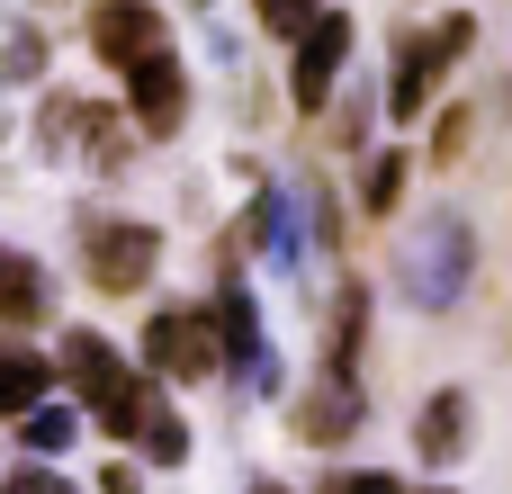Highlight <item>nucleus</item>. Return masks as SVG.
<instances>
[{"mask_svg": "<svg viewBox=\"0 0 512 494\" xmlns=\"http://www.w3.org/2000/svg\"><path fill=\"white\" fill-rule=\"evenodd\" d=\"M396 279H405V297H414L423 315H450V306L468 297V279H477V225H468L459 207L414 216V225L396 234Z\"/></svg>", "mask_w": 512, "mask_h": 494, "instance_id": "nucleus-1", "label": "nucleus"}, {"mask_svg": "<svg viewBox=\"0 0 512 494\" xmlns=\"http://www.w3.org/2000/svg\"><path fill=\"white\" fill-rule=\"evenodd\" d=\"M351 45H360L351 9H315V18L288 36V99H297L306 117L333 108V90H342V72H351Z\"/></svg>", "mask_w": 512, "mask_h": 494, "instance_id": "nucleus-2", "label": "nucleus"}, {"mask_svg": "<svg viewBox=\"0 0 512 494\" xmlns=\"http://www.w3.org/2000/svg\"><path fill=\"white\" fill-rule=\"evenodd\" d=\"M468 45H477V18H441L432 36H405L396 45V72H387V117H423Z\"/></svg>", "mask_w": 512, "mask_h": 494, "instance_id": "nucleus-3", "label": "nucleus"}, {"mask_svg": "<svg viewBox=\"0 0 512 494\" xmlns=\"http://www.w3.org/2000/svg\"><path fill=\"white\" fill-rule=\"evenodd\" d=\"M81 270H90V288L135 297V288L162 270V234L135 225V216H81Z\"/></svg>", "mask_w": 512, "mask_h": 494, "instance_id": "nucleus-4", "label": "nucleus"}, {"mask_svg": "<svg viewBox=\"0 0 512 494\" xmlns=\"http://www.w3.org/2000/svg\"><path fill=\"white\" fill-rule=\"evenodd\" d=\"M144 369H162V378H180V387L216 378V369H225L216 315H207V306H162V315H144Z\"/></svg>", "mask_w": 512, "mask_h": 494, "instance_id": "nucleus-5", "label": "nucleus"}, {"mask_svg": "<svg viewBox=\"0 0 512 494\" xmlns=\"http://www.w3.org/2000/svg\"><path fill=\"white\" fill-rule=\"evenodd\" d=\"M126 117H135V135H180V117H189V72H180L171 45L144 54V63H126Z\"/></svg>", "mask_w": 512, "mask_h": 494, "instance_id": "nucleus-6", "label": "nucleus"}, {"mask_svg": "<svg viewBox=\"0 0 512 494\" xmlns=\"http://www.w3.org/2000/svg\"><path fill=\"white\" fill-rule=\"evenodd\" d=\"M36 135H45L54 153H90L99 171H126V162H135V135H126L117 117H99V108H81V99H45V117H36Z\"/></svg>", "mask_w": 512, "mask_h": 494, "instance_id": "nucleus-7", "label": "nucleus"}, {"mask_svg": "<svg viewBox=\"0 0 512 494\" xmlns=\"http://www.w3.org/2000/svg\"><path fill=\"white\" fill-rule=\"evenodd\" d=\"M171 45V27H162V9L153 0H90V54L99 63H144V54H162Z\"/></svg>", "mask_w": 512, "mask_h": 494, "instance_id": "nucleus-8", "label": "nucleus"}, {"mask_svg": "<svg viewBox=\"0 0 512 494\" xmlns=\"http://www.w3.org/2000/svg\"><path fill=\"white\" fill-rule=\"evenodd\" d=\"M54 369H63V387H72V396H81L90 414H108V405L126 396V360H117V351H108L99 333H81V324L63 333V360H54Z\"/></svg>", "mask_w": 512, "mask_h": 494, "instance_id": "nucleus-9", "label": "nucleus"}, {"mask_svg": "<svg viewBox=\"0 0 512 494\" xmlns=\"http://www.w3.org/2000/svg\"><path fill=\"white\" fill-rule=\"evenodd\" d=\"M360 414H369L360 378H333V369H324V396H306L288 423H297V441H306V450H342V441L360 432Z\"/></svg>", "mask_w": 512, "mask_h": 494, "instance_id": "nucleus-10", "label": "nucleus"}, {"mask_svg": "<svg viewBox=\"0 0 512 494\" xmlns=\"http://www.w3.org/2000/svg\"><path fill=\"white\" fill-rule=\"evenodd\" d=\"M207 315H216L225 369H261V306H252V288H243V279H225V288L207 297Z\"/></svg>", "mask_w": 512, "mask_h": 494, "instance_id": "nucleus-11", "label": "nucleus"}, {"mask_svg": "<svg viewBox=\"0 0 512 494\" xmlns=\"http://www.w3.org/2000/svg\"><path fill=\"white\" fill-rule=\"evenodd\" d=\"M54 360L45 351H27V342H0V423H18V414H36L45 396H54Z\"/></svg>", "mask_w": 512, "mask_h": 494, "instance_id": "nucleus-12", "label": "nucleus"}, {"mask_svg": "<svg viewBox=\"0 0 512 494\" xmlns=\"http://www.w3.org/2000/svg\"><path fill=\"white\" fill-rule=\"evenodd\" d=\"M414 450H423V468L468 459V396H459V387H441V396L414 414Z\"/></svg>", "mask_w": 512, "mask_h": 494, "instance_id": "nucleus-13", "label": "nucleus"}, {"mask_svg": "<svg viewBox=\"0 0 512 494\" xmlns=\"http://www.w3.org/2000/svg\"><path fill=\"white\" fill-rule=\"evenodd\" d=\"M252 252H261V261H279V270L297 261V234H288V198H279V189H261V198H252Z\"/></svg>", "mask_w": 512, "mask_h": 494, "instance_id": "nucleus-14", "label": "nucleus"}, {"mask_svg": "<svg viewBox=\"0 0 512 494\" xmlns=\"http://www.w3.org/2000/svg\"><path fill=\"white\" fill-rule=\"evenodd\" d=\"M135 441H144V459H153V468H180V459H189V423L162 405V387H153V405H144V432H135Z\"/></svg>", "mask_w": 512, "mask_h": 494, "instance_id": "nucleus-15", "label": "nucleus"}, {"mask_svg": "<svg viewBox=\"0 0 512 494\" xmlns=\"http://www.w3.org/2000/svg\"><path fill=\"white\" fill-rule=\"evenodd\" d=\"M18 432H27V450H36V459H54V450H72V441H81V414L45 396L36 414H18Z\"/></svg>", "mask_w": 512, "mask_h": 494, "instance_id": "nucleus-16", "label": "nucleus"}, {"mask_svg": "<svg viewBox=\"0 0 512 494\" xmlns=\"http://www.w3.org/2000/svg\"><path fill=\"white\" fill-rule=\"evenodd\" d=\"M45 315V279L27 261H0V324H36Z\"/></svg>", "mask_w": 512, "mask_h": 494, "instance_id": "nucleus-17", "label": "nucleus"}, {"mask_svg": "<svg viewBox=\"0 0 512 494\" xmlns=\"http://www.w3.org/2000/svg\"><path fill=\"white\" fill-rule=\"evenodd\" d=\"M405 171H414V153H378V162H369V180H360V207H369V216H396Z\"/></svg>", "mask_w": 512, "mask_h": 494, "instance_id": "nucleus-18", "label": "nucleus"}, {"mask_svg": "<svg viewBox=\"0 0 512 494\" xmlns=\"http://www.w3.org/2000/svg\"><path fill=\"white\" fill-rule=\"evenodd\" d=\"M468 135H477V117H468V108H450V117L432 126V162H468Z\"/></svg>", "mask_w": 512, "mask_h": 494, "instance_id": "nucleus-19", "label": "nucleus"}, {"mask_svg": "<svg viewBox=\"0 0 512 494\" xmlns=\"http://www.w3.org/2000/svg\"><path fill=\"white\" fill-rule=\"evenodd\" d=\"M324 494H405V477H387V468H333Z\"/></svg>", "mask_w": 512, "mask_h": 494, "instance_id": "nucleus-20", "label": "nucleus"}, {"mask_svg": "<svg viewBox=\"0 0 512 494\" xmlns=\"http://www.w3.org/2000/svg\"><path fill=\"white\" fill-rule=\"evenodd\" d=\"M315 9H324V0H252V18H261L270 36H297V27H306Z\"/></svg>", "mask_w": 512, "mask_h": 494, "instance_id": "nucleus-21", "label": "nucleus"}, {"mask_svg": "<svg viewBox=\"0 0 512 494\" xmlns=\"http://www.w3.org/2000/svg\"><path fill=\"white\" fill-rule=\"evenodd\" d=\"M36 63H45L36 36H0V72H9V81H36Z\"/></svg>", "mask_w": 512, "mask_h": 494, "instance_id": "nucleus-22", "label": "nucleus"}, {"mask_svg": "<svg viewBox=\"0 0 512 494\" xmlns=\"http://www.w3.org/2000/svg\"><path fill=\"white\" fill-rule=\"evenodd\" d=\"M0 494H72L54 468H18V477H0Z\"/></svg>", "mask_w": 512, "mask_h": 494, "instance_id": "nucleus-23", "label": "nucleus"}, {"mask_svg": "<svg viewBox=\"0 0 512 494\" xmlns=\"http://www.w3.org/2000/svg\"><path fill=\"white\" fill-rule=\"evenodd\" d=\"M369 108H378V99H369V90H351V108H342V153L369 135Z\"/></svg>", "mask_w": 512, "mask_h": 494, "instance_id": "nucleus-24", "label": "nucleus"}, {"mask_svg": "<svg viewBox=\"0 0 512 494\" xmlns=\"http://www.w3.org/2000/svg\"><path fill=\"white\" fill-rule=\"evenodd\" d=\"M99 494H144V477H135V468H108V477H99Z\"/></svg>", "mask_w": 512, "mask_h": 494, "instance_id": "nucleus-25", "label": "nucleus"}, {"mask_svg": "<svg viewBox=\"0 0 512 494\" xmlns=\"http://www.w3.org/2000/svg\"><path fill=\"white\" fill-rule=\"evenodd\" d=\"M252 494H288V486H279V477H261V486H252Z\"/></svg>", "mask_w": 512, "mask_h": 494, "instance_id": "nucleus-26", "label": "nucleus"}, {"mask_svg": "<svg viewBox=\"0 0 512 494\" xmlns=\"http://www.w3.org/2000/svg\"><path fill=\"white\" fill-rule=\"evenodd\" d=\"M423 494H450V486H423Z\"/></svg>", "mask_w": 512, "mask_h": 494, "instance_id": "nucleus-27", "label": "nucleus"}]
</instances>
